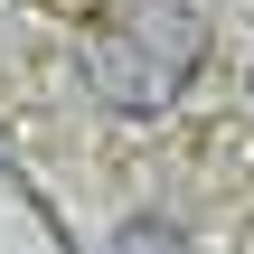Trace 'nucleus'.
I'll return each instance as SVG.
<instances>
[{"label":"nucleus","mask_w":254,"mask_h":254,"mask_svg":"<svg viewBox=\"0 0 254 254\" xmlns=\"http://www.w3.org/2000/svg\"><path fill=\"white\" fill-rule=\"evenodd\" d=\"M207 57V9L198 0H123L85 38V85L113 113H160Z\"/></svg>","instance_id":"obj_1"},{"label":"nucleus","mask_w":254,"mask_h":254,"mask_svg":"<svg viewBox=\"0 0 254 254\" xmlns=\"http://www.w3.org/2000/svg\"><path fill=\"white\" fill-rule=\"evenodd\" d=\"M104 254H189V236H179V226H160V217H123Z\"/></svg>","instance_id":"obj_2"}]
</instances>
